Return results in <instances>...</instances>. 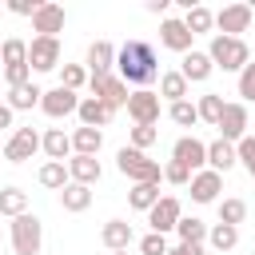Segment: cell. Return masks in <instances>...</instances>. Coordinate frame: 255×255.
<instances>
[{
	"mask_svg": "<svg viewBox=\"0 0 255 255\" xmlns=\"http://www.w3.org/2000/svg\"><path fill=\"white\" fill-rule=\"evenodd\" d=\"M116 68H120L124 84H135V92H147V84L159 76V60H155V48L147 40H128L116 52Z\"/></svg>",
	"mask_w": 255,
	"mask_h": 255,
	"instance_id": "obj_1",
	"label": "cell"
},
{
	"mask_svg": "<svg viewBox=\"0 0 255 255\" xmlns=\"http://www.w3.org/2000/svg\"><path fill=\"white\" fill-rule=\"evenodd\" d=\"M207 60L223 72H243L247 60H251V48L235 36H211V48H207Z\"/></svg>",
	"mask_w": 255,
	"mask_h": 255,
	"instance_id": "obj_2",
	"label": "cell"
},
{
	"mask_svg": "<svg viewBox=\"0 0 255 255\" xmlns=\"http://www.w3.org/2000/svg\"><path fill=\"white\" fill-rule=\"evenodd\" d=\"M116 167L131 179V183H159V163L155 159H147L143 151H135V147H120V155H116Z\"/></svg>",
	"mask_w": 255,
	"mask_h": 255,
	"instance_id": "obj_3",
	"label": "cell"
},
{
	"mask_svg": "<svg viewBox=\"0 0 255 255\" xmlns=\"http://www.w3.org/2000/svg\"><path fill=\"white\" fill-rule=\"evenodd\" d=\"M40 243H44V223L36 215H16L12 219V247L16 255H40Z\"/></svg>",
	"mask_w": 255,
	"mask_h": 255,
	"instance_id": "obj_4",
	"label": "cell"
},
{
	"mask_svg": "<svg viewBox=\"0 0 255 255\" xmlns=\"http://www.w3.org/2000/svg\"><path fill=\"white\" fill-rule=\"evenodd\" d=\"M88 88H92V100H100L108 112L128 108V84H124L120 76H92Z\"/></svg>",
	"mask_w": 255,
	"mask_h": 255,
	"instance_id": "obj_5",
	"label": "cell"
},
{
	"mask_svg": "<svg viewBox=\"0 0 255 255\" xmlns=\"http://www.w3.org/2000/svg\"><path fill=\"white\" fill-rule=\"evenodd\" d=\"M251 16H255L251 4H227V8L215 12V28H219V36H235L239 40V32L251 28Z\"/></svg>",
	"mask_w": 255,
	"mask_h": 255,
	"instance_id": "obj_6",
	"label": "cell"
},
{
	"mask_svg": "<svg viewBox=\"0 0 255 255\" xmlns=\"http://www.w3.org/2000/svg\"><path fill=\"white\" fill-rule=\"evenodd\" d=\"M28 68H36V72L60 68V40L56 36H36L28 44Z\"/></svg>",
	"mask_w": 255,
	"mask_h": 255,
	"instance_id": "obj_7",
	"label": "cell"
},
{
	"mask_svg": "<svg viewBox=\"0 0 255 255\" xmlns=\"http://www.w3.org/2000/svg\"><path fill=\"white\" fill-rule=\"evenodd\" d=\"M219 139H227V143H239L243 135H247V108L243 104H223V116H219Z\"/></svg>",
	"mask_w": 255,
	"mask_h": 255,
	"instance_id": "obj_8",
	"label": "cell"
},
{
	"mask_svg": "<svg viewBox=\"0 0 255 255\" xmlns=\"http://www.w3.org/2000/svg\"><path fill=\"white\" fill-rule=\"evenodd\" d=\"M36 151H40V135H36L32 128H16L12 139L4 143V159H8V163H24V159H32Z\"/></svg>",
	"mask_w": 255,
	"mask_h": 255,
	"instance_id": "obj_9",
	"label": "cell"
},
{
	"mask_svg": "<svg viewBox=\"0 0 255 255\" xmlns=\"http://www.w3.org/2000/svg\"><path fill=\"white\" fill-rule=\"evenodd\" d=\"M179 199L175 195H159V203L147 211V223H151V231L155 235H167V231H175V223H179Z\"/></svg>",
	"mask_w": 255,
	"mask_h": 255,
	"instance_id": "obj_10",
	"label": "cell"
},
{
	"mask_svg": "<svg viewBox=\"0 0 255 255\" xmlns=\"http://www.w3.org/2000/svg\"><path fill=\"white\" fill-rule=\"evenodd\" d=\"M171 159L175 163H183L191 175L207 163V143H199L195 135H183V139H175V147H171Z\"/></svg>",
	"mask_w": 255,
	"mask_h": 255,
	"instance_id": "obj_11",
	"label": "cell"
},
{
	"mask_svg": "<svg viewBox=\"0 0 255 255\" xmlns=\"http://www.w3.org/2000/svg\"><path fill=\"white\" fill-rule=\"evenodd\" d=\"M40 108H44V116L64 120V116H72V112L80 108V96H76V92H68V88H52V92H44V96H40Z\"/></svg>",
	"mask_w": 255,
	"mask_h": 255,
	"instance_id": "obj_12",
	"label": "cell"
},
{
	"mask_svg": "<svg viewBox=\"0 0 255 255\" xmlns=\"http://www.w3.org/2000/svg\"><path fill=\"white\" fill-rule=\"evenodd\" d=\"M128 116H131L135 124L155 128V120H159V96H155V92H131V96H128Z\"/></svg>",
	"mask_w": 255,
	"mask_h": 255,
	"instance_id": "obj_13",
	"label": "cell"
},
{
	"mask_svg": "<svg viewBox=\"0 0 255 255\" xmlns=\"http://www.w3.org/2000/svg\"><path fill=\"white\" fill-rule=\"evenodd\" d=\"M100 175H104V167H100L96 155H72V159H68V179H72V183L92 187V183H100Z\"/></svg>",
	"mask_w": 255,
	"mask_h": 255,
	"instance_id": "obj_14",
	"label": "cell"
},
{
	"mask_svg": "<svg viewBox=\"0 0 255 255\" xmlns=\"http://www.w3.org/2000/svg\"><path fill=\"white\" fill-rule=\"evenodd\" d=\"M219 187H223V175L211 171V167L191 175V199H195V203H215V199H219Z\"/></svg>",
	"mask_w": 255,
	"mask_h": 255,
	"instance_id": "obj_15",
	"label": "cell"
},
{
	"mask_svg": "<svg viewBox=\"0 0 255 255\" xmlns=\"http://www.w3.org/2000/svg\"><path fill=\"white\" fill-rule=\"evenodd\" d=\"M32 28H36L40 36H56V32H64V8L52 4V0H44V4L36 8V16H32Z\"/></svg>",
	"mask_w": 255,
	"mask_h": 255,
	"instance_id": "obj_16",
	"label": "cell"
},
{
	"mask_svg": "<svg viewBox=\"0 0 255 255\" xmlns=\"http://www.w3.org/2000/svg\"><path fill=\"white\" fill-rule=\"evenodd\" d=\"M191 40H195V36L183 28V20H163V24H159V44H163V48L187 56V52H191Z\"/></svg>",
	"mask_w": 255,
	"mask_h": 255,
	"instance_id": "obj_17",
	"label": "cell"
},
{
	"mask_svg": "<svg viewBox=\"0 0 255 255\" xmlns=\"http://www.w3.org/2000/svg\"><path fill=\"white\" fill-rule=\"evenodd\" d=\"M112 68H116V48L108 40H96L88 48V72L92 76H112Z\"/></svg>",
	"mask_w": 255,
	"mask_h": 255,
	"instance_id": "obj_18",
	"label": "cell"
},
{
	"mask_svg": "<svg viewBox=\"0 0 255 255\" xmlns=\"http://www.w3.org/2000/svg\"><path fill=\"white\" fill-rule=\"evenodd\" d=\"M211 72H215V64L207 60V52H195V48H191V52L183 56V68H179V76H183L187 84H199V80H207Z\"/></svg>",
	"mask_w": 255,
	"mask_h": 255,
	"instance_id": "obj_19",
	"label": "cell"
},
{
	"mask_svg": "<svg viewBox=\"0 0 255 255\" xmlns=\"http://www.w3.org/2000/svg\"><path fill=\"white\" fill-rule=\"evenodd\" d=\"M100 239H104L108 251H128V247H131V223H124V219H108L104 231H100Z\"/></svg>",
	"mask_w": 255,
	"mask_h": 255,
	"instance_id": "obj_20",
	"label": "cell"
},
{
	"mask_svg": "<svg viewBox=\"0 0 255 255\" xmlns=\"http://www.w3.org/2000/svg\"><path fill=\"white\" fill-rule=\"evenodd\" d=\"M40 147L48 151V159H56V163H64V155L72 151V135H68L64 128H48V131L40 135Z\"/></svg>",
	"mask_w": 255,
	"mask_h": 255,
	"instance_id": "obj_21",
	"label": "cell"
},
{
	"mask_svg": "<svg viewBox=\"0 0 255 255\" xmlns=\"http://www.w3.org/2000/svg\"><path fill=\"white\" fill-rule=\"evenodd\" d=\"M76 116H80V128H104V124L112 120V112H108L100 100H92V96H84V100H80Z\"/></svg>",
	"mask_w": 255,
	"mask_h": 255,
	"instance_id": "obj_22",
	"label": "cell"
},
{
	"mask_svg": "<svg viewBox=\"0 0 255 255\" xmlns=\"http://www.w3.org/2000/svg\"><path fill=\"white\" fill-rule=\"evenodd\" d=\"M207 163H211V171H231L239 159H235V143H227V139H215V143H207Z\"/></svg>",
	"mask_w": 255,
	"mask_h": 255,
	"instance_id": "obj_23",
	"label": "cell"
},
{
	"mask_svg": "<svg viewBox=\"0 0 255 255\" xmlns=\"http://www.w3.org/2000/svg\"><path fill=\"white\" fill-rule=\"evenodd\" d=\"M104 147V131L100 128H76L72 131V151L76 155H96Z\"/></svg>",
	"mask_w": 255,
	"mask_h": 255,
	"instance_id": "obj_24",
	"label": "cell"
},
{
	"mask_svg": "<svg viewBox=\"0 0 255 255\" xmlns=\"http://www.w3.org/2000/svg\"><path fill=\"white\" fill-rule=\"evenodd\" d=\"M88 203H92V187L72 183V179H68V187H60V207L64 211H88Z\"/></svg>",
	"mask_w": 255,
	"mask_h": 255,
	"instance_id": "obj_25",
	"label": "cell"
},
{
	"mask_svg": "<svg viewBox=\"0 0 255 255\" xmlns=\"http://www.w3.org/2000/svg\"><path fill=\"white\" fill-rule=\"evenodd\" d=\"M40 96H44V88H36V84L28 80V84H20V88L8 92V108H12V112H28V108L40 104Z\"/></svg>",
	"mask_w": 255,
	"mask_h": 255,
	"instance_id": "obj_26",
	"label": "cell"
},
{
	"mask_svg": "<svg viewBox=\"0 0 255 255\" xmlns=\"http://www.w3.org/2000/svg\"><path fill=\"white\" fill-rule=\"evenodd\" d=\"M183 28H187L191 36L211 32V28H215V12H211V8H203V4H191V8H187V16H183Z\"/></svg>",
	"mask_w": 255,
	"mask_h": 255,
	"instance_id": "obj_27",
	"label": "cell"
},
{
	"mask_svg": "<svg viewBox=\"0 0 255 255\" xmlns=\"http://www.w3.org/2000/svg\"><path fill=\"white\" fill-rule=\"evenodd\" d=\"M128 203H131L135 211H151V207L159 203V183H135V187L128 191Z\"/></svg>",
	"mask_w": 255,
	"mask_h": 255,
	"instance_id": "obj_28",
	"label": "cell"
},
{
	"mask_svg": "<svg viewBox=\"0 0 255 255\" xmlns=\"http://www.w3.org/2000/svg\"><path fill=\"white\" fill-rule=\"evenodd\" d=\"M0 64H4V68H16V64H28V44H24L20 36H8V40L0 44Z\"/></svg>",
	"mask_w": 255,
	"mask_h": 255,
	"instance_id": "obj_29",
	"label": "cell"
},
{
	"mask_svg": "<svg viewBox=\"0 0 255 255\" xmlns=\"http://www.w3.org/2000/svg\"><path fill=\"white\" fill-rule=\"evenodd\" d=\"M155 96H167L171 104H179V100H187V80L179 76V72H163L159 76V92Z\"/></svg>",
	"mask_w": 255,
	"mask_h": 255,
	"instance_id": "obj_30",
	"label": "cell"
},
{
	"mask_svg": "<svg viewBox=\"0 0 255 255\" xmlns=\"http://www.w3.org/2000/svg\"><path fill=\"white\" fill-rule=\"evenodd\" d=\"M24 211H28V195H24L20 187H4V191H0V215H12V219H16V215H24Z\"/></svg>",
	"mask_w": 255,
	"mask_h": 255,
	"instance_id": "obj_31",
	"label": "cell"
},
{
	"mask_svg": "<svg viewBox=\"0 0 255 255\" xmlns=\"http://www.w3.org/2000/svg\"><path fill=\"white\" fill-rule=\"evenodd\" d=\"M195 112H199V120H207V124L215 128V124H219V116H223V96H219V92H207V96H199Z\"/></svg>",
	"mask_w": 255,
	"mask_h": 255,
	"instance_id": "obj_32",
	"label": "cell"
},
{
	"mask_svg": "<svg viewBox=\"0 0 255 255\" xmlns=\"http://www.w3.org/2000/svg\"><path fill=\"white\" fill-rule=\"evenodd\" d=\"M175 231H179V243H203V239H207V223H203V219H195V215H191V219H183V215H179Z\"/></svg>",
	"mask_w": 255,
	"mask_h": 255,
	"instance_id": "obj_33",
	"label": "cell"
},
{
	"mask_svg": "<svg viewBox=\"0 0 255 255\" xmlns=\"http://www.w3.org/2000/svg\"><path fill=\"white\" fill-rule=\"evenodd\" d=\"M40 183H44V187H52V191L68 187V167H64V163H56V159H48V163L40 167Z\"/></svg>",
	"mask_w": 255,
	"mask_h": 255,
	"instance_id": "obj_34",
	"label": "cell"
},
{
	"mask_svg": "<svg viewBox=\"0 0 255 255\" xmlns=\"http://www.w3.org/2000/svg\"><path fill=\"white\" fill-rule=\"evenodd\" d=\"M207 239H211V247H215V251H231V247L239 243V227H227V223H215V227L207 231Z\"/></svg>",
	"mask_w": 255,
	"mask_h": 255,
	"instance_id": "obj_35",
	"label": "cell"
},
{
	"mask_svg": "<svg viewBox=\"0 0 255 255\" xmlns=\"http://www.w3.org/2000/svg\"><path fill=\"white\" fill-rule=\"evenodd\" d=\"M243 219H247V203H243V199H223V203H219V223L239 227Z\"/></svg>",
	"mask_w": 255,
	"mask_h": 255,
	"instance_id": "obj_36",
	"label": "cell"
},
{
	"mask_svg": "<svg viewBox=\"0 0 255 255\" xmlns=\"http://www.w3.org/2000/svg\"><path fill=\"white\" fill-rule=\"evenodd\" d=\"M167 116H171L179 128H195V124H199V112H195V104H191V100H179V104H171V108H167Z\"/></svg>",
	"mask_w": 255,
	"mask_h": 255,
	"instance_id": "obj_37",
	"label": "cell"
},
{
	"mask_svg": "<svg viewBox=\"0 0 255 255\" xmlns=\"http://www.w3.org/2000/svg\"><path fill=\"white\" fill-rule=\"evenodd\" d=\"M88 84V72L80 68V64H64L60 68V88H68V92H80Z\"/></svg>",
	"mask_w": 255,
	"mask_h": 255,
	"instance_id": "obj_38",
	"label": "cell"
},
{
	"mask_svg": "<svg viewBox=\"0 0 255 255\" xmlns=\"http://www.w3.org/2000/svg\"><path fill=\"white\" fill-rule=\"evenodd\" d=\"M235 159L247 167V175L255 179V135H243L239 143H235Z\"/></svg>",
	"mask_w": 255,
	"mask_h": 255,
	"instance_id": "obj_39",
	"label": "cell"
},
{
	"mask_svg": "<svg viewBox=\"0 0 255 255\" xmlns=\"http://www.w3.org/2000/svg\"><path fill=\"white\" fill-rule=\"evenodd\" d=\"M155 139H159V131H155V128H147V124H135V128H131V147H135V151L151 147Z\"/></svg>",
	"mask_w": 255,
	"mask_h": 255,
	"instance_id": "obj_40",
	"label": "cell"
},
{
	"mask_svg": "<svg viewBox=\"0 0 255 255\" xmlns=\"http://www.w3.org/2000/svg\"><path fill=\"white\" fill-rule=\"evenodd\" d=\"M163 179H167V183H175V187H183V183H191V171H187L183 163L167 159V167H163Z\"/></svg>",
	"mask_w": 255,
	"mask_h": 255,
	"instance_id": "obj_41",
	"label": "cell"
},
{
	"mask_svg": "<svg viewBox=\"0 0 255 255\" xmlns=\"http://www.w3.org/2000/svg\"><path fill=\"white\" fill-rule=\"evenodd\" d=\"M139 255H167V239L155 235V231L143 235V239H139Z\"/></svg>",
	"mask_w": 255,
	"mask_h": 255,
	"instance_id": "obj_42",
	"label": "cell"
},
{
	"mask_svg": "<svg viewBox=\"0 0 255 255\" xmlns=\"http://www.w3.org/2000/svg\"><path fill=\"white\" fill-rule=\"evenodd\" d=\"M239 96H243V100H255V64H247V68L239 72Z\"/></svg>",
	"mask_w": 255,
	"mask_h": 255,
	"instance_id": "obj_43",
	"label": "cell"
},
{
	"mask_svg": "<svg viewBox=\"0 0 255 255\" xmlns=\"http://www.w3.org/2000/svg\"><path fill=\"white\" fill-rule=\"evenodd\" d=\"M28 64H16V68H4V80H8V88H20V84H28Z\"/></svg>",
	"mask_w": 255,
	"mask_h": 255,
	"instance_id": "obj_44",
	"label": "cell"
},
{
	"mask_svg": "<svg viewBox=\"0 0 255 255\" xmlns=\"http://www.w3.org/2000/svg\"><path fill=\"white\" fill-rule=\"evenodd\" d=\"M40 4H44V0H8V8H12L16 16H36Z\"/></svg>",
	"mask_w": 255,
	"mask_h": 255,
	"instance_id": "obj_45",
	"label": "cell"
},
{
	"mask_svg": "<svg viewBox=\"0 0 255 255\" xmlns=\"http://www.w3.org/2000/svg\"><path fill=\"white\" fill-rule=\"evenodd\" d=\"M0 128H12V108L0 104Z\"/></svg>",
	"mask_w": 255,
	"mask_h": 255,
	"instance_id": "obj_46",
	"label": "cell"
},
{
	"mask_svg": "<svg viewBox=\"0 0 255 255\" xmlns=\"http://www.w3.org/2000/svg\"><path fill=\"white\" fill-rule=\"evenodd\" d=\"M167 255H187V251H183V243H179V247H167Z\"/></svg>",
	"mask_w": 255,
	"mask_h": 255,
	"instance_id": "obj_47",
	"label": "cell"
},
{
	"mask_svg": "<svg viewBox=\"0 0 255 255\" xmlns=\"http://www.w3.org/2000/svg\"><path fill=\"white\" fill-rule=\"evenodd\" d=\"M112 255H128V251H112Z\"/></svg>",
	"mask_w": 255,
	"mask_h": 255,
	"instance_id": "obj_48",
	"label": "cell"
}]
</instances>
